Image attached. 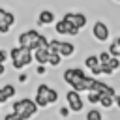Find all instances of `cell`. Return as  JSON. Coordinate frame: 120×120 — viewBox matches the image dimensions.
Wrapping results in <instances>:
<instances>
[{"mask_svg": "<svg viewBox=\"0 0 120 120\" xmlns=\"http://www.w3.org/2000/svg\"><path fill=\"white\" fill-rule=\"evenodd\" d=\"M109 66H111V69H112V71H116V69H120V58H116V56H112V60L109 62Z\"/></svg>", "mask_w": 120, "mask_h": 120, "instance_id": "25", "label": "cell"}, {"mask_svg": "<svg viewBox=\"0 0 120 120\" xmlns=\"http://www.w3.org/2000/svg\"><path fill=\"white\" fill-rule=\"evenodd\" d=\"M98 56H99V62H101V66H107V64L112 60V54H111L109 51H101V52H98Z\"/></svg>", "mask_w": 120, "mask_h": 120, "instance_id": "20", "label": "cell"}, {"mask_svg": "<svg viewBox=\"0 0 120 120\" xmlns=\"http://www.w3.org/2000/svg\"><path fill=\"white\" fill-rule=\"evenodd\" d=\"M92 36H94L96 41L105 43V41L111 38V30H109L107 22H103V21H96V22L92 24Z\"/></svg>", "mask_w": 120, "mask_h": 120, "instance_id": "7", "label": "cell"}, {"mask_svg": "<svg viewBox=\"0 0 120 120\" xmlns=\"http://www.w3.org/2000/svg\"><path fill=\"white\" fill-rule=\"evenodd\" d=\"M99 105H101L105 111L112 109V107H114V96H107V94H103V96H101V101H99Z\"/></svg>", "mask_w": 120, "mask_h": 120, "instance_id": "17", "label": "cell"}, {"mask_svg": "<svg viewBox=\"0 0 120 120\" xmlns=\"http://www.w3.org/2000/svg\"><path fill=\"white\" fill-rule=\"evenodd\" d=\"M17 81H19L21 84H24V82L28 81V75H26V73H19V77H17Z\"/></svg>", "mask_w": 120, "mask_h": 120, "instance_id": "31", "label": "cell"}, {"mask_svg": "<svg viewBox=\"0 0 120 120\" xmlns=\"http://www.w3.org/2000/svg\"><path fill=\"white\" fill-rule=\"evenodd\" d=\"M101 69H103V75H107V77L114 75V71L111 69V66H109V64H107V66H101Z\"/></svg>", "mask_w": 120, "mask_h": 120, "instance_id": "29", "label": "cell"}, {"mask_svg": "<svg viewBox=\"0 0 120 120\" xmlns=\"http://www.w3.org/2000/svg\"><path fill=\"white\" fill-rule=\"evenodd\" d=\"M71 26H73L71 22H68L66 19H60V21H56V22H54V32H56L58 36H68Z\"/></svg>", "mask_w": 120, "mask_h": 120, "instance_id": "13", "label": "cell"}, {"mask_svg": "<svg viewBox=\"0 0 120 120\" xmlns=\"http://www.w3.org/2000/svg\"><path fill=\"white\" fill-rule=\"evenodd\" d=\"M114 107H116V109H120V94H116V96H114Z\"/></svg>", "mask_w": 120, "mask_h": 120, "instance_id": "32", "label": "cell"}, {"mask_svg": "<svg viewBox=\"0 0 120 120\" xmlns=\"http://www.w3.org/2000/svg\"><path fill=\"white\" fill-rule=\"evenodd\" d=\"M9 60H11L13 69H24L32 62H36L34 60V51L28 49V47H21V45H15V47L9 49Z\"/></svg>", "mask_w": 120, "mask_h": 120, "instance_id": "1", "label": "cell"}, {"mask_svg": "<svg viewBox=\"0 0 120 120\" xmlns=\"http://www.w3.org/2000/svg\"><path fill=\"white\" fill-rule=\"evenodd\" d=\"M9 58V51L6 49H0V64H6V60Z\"/></svg>", "mask_w": 120, "mask_h": 120, "instance_id": "26", "label": "cell"}, {"mask_svg": "<svg viewBox=\"0 0 120 120\" xmlns=\"http://www.w3.org/2000/svg\"><path fill=\"white\" fill-rule=\"evenodd\" d=\"M58 98H60V94H58V90L51 86V90H49V103H51V105H54V103H58Z\"/></svg>", "mask_w": 120, "mask_h": 120, "instance_id": "22", "label": "cell"}, {"mask_svg": "<svg viewBox=\"0 0 120 120\" xmlns=\"http://www.w3.org/2000/svg\"><path fill=\"white\" fill-rule=\"evenodd\" d=\"M84 68L90 71V75L94 77H99L103 75V69H101V62H99V56L98 54H88L84 58Z\"/></svg>", "mask_w": 120, "mask_h": 120, "instance_id": "8", "label": "cell"}, {"mask_svg": "<svg viewBox=\"0 0 120 120\" xmlns=\"http://www.w3.org/2000/svg\"><path fill=\"white\" fill-rule=\"evenodd\" d=\"M11 111H13L21 120H32V118L38 114L39 107H38V103H36L34 99H30V98H19V99H15V101L11 103Z\"/></svg>", "mask_w": 120, "mask_h": 120, "instance_id": "2", "label": "cell"}, {"mask_svg": "<svg viewBox=\"0 0 120 120\" xmlns=\"http://www.w3.org/2000/svg\"><path fill=\"white\" fill-rule=\"evenodd\" d=\"M107 51H109V52H111L112 56H116V58H120V45H118V43H116L114 39L111 41V45H109V49H107Z\"/></svg>", "mask_w": 120, "mask_h": 120, "instance_id": "21", "label": "cell"}, {"mask_svg": "<svg viewBox=\"0 0 120 120\" xmlns=\"http://www.w3.org/2000/svg\"><path fill=\"white\" fill-rule=\"evenodd\" d=\"M79 34H81V28H77V26H71V28H69V34H68V36H71V38H77Z\"/></svg>", "mask_w": 120, "mask_h": 120, "instance_id": "27", "label": "cell"}, {"mask_svg": "<svg viewBox=\"0 0 120 120\" xmlns=\"http://www.w3.org/2000/svg\"><path fill=\"white\" fill-rule=\"evenodd\" d=\"M60 45H62L60 39H51L49 41V51L51 52H60Z\"/></svg>", "mask_w": 120, "mask_h": 120, "instance_id": "23", "label": "cell"}, {"mask_svg": "<svg viewBox=\"0 0 120 120\" xmlns=\"http://www.w3.org/2000/svg\"><path fill=\"white\" fill-rule=\"evenodd\" d=\"M54 22H56V17H54L52 9H41L38 13V26H49Z\"/></svg>", "mask_w": 120, "mask_h": 120, "instance_id": "10", "label": "cell"}, {"mask_svg": "<svg viewBox=\"0 0 120 120\" xmlns=\"http://www.w3.org/2000/svg\"><path fill=\"white\" fill-rule=\"evenodd\" d=\"M49 90H51V86L49 84H45V82H39L38 86H36V96H34V101L38 103V107L39 109H47L51 103H49Z\"/></svg>", "mask_w": 120, "mask_h": 120, "instance_id": "5", "label": "cell"}, {"mask_svg": "<svg viewBox=\"0 0 120 120\" xmlns=\"http://www.w3.org/2000/svg\"><path fill=\"white\" fill-rule=\"evenodd\" d=\"M66 101H68V107L71 109V112H81L82 107H84V101L81 98V92H77L73 88H69L66 92Z\"/></svg>", "mask_w": 120, "mask_h": 120, "instance_id": "6", "label": "cell"}, {"mask_svg": "<svg viewBox=\"0 0 120 120\" xmlns=\"http://www.w3.org/2000/svg\"><path fill=\"white\" fill-rule=\"evenodd\" d=\"M114 2H120V0H114Z\"/></svg>", "mask_w": 120, "mask_h": 120, "instance_id": "36", "label": "cell"}, {"mask_svg": "<svg viewBox=\"0 0 120 120\" xmlns=\"http://www.w3.org/2000/svg\"><path fill=\"white\" fill-rule=\"evenodd\" d=\"M0 88H2L4 96H6V99H11V98H15V94H17V88H15V84H11V82H6V84H2Z\"/></svg>", "mask_w": 120, "mask_h": 120, "instance_id": "15", "label": "cell"}, {"mask_svg": "<svg viewBox=\"0 0 120 120\" xmlns=\"http://www.w3.org/2000/svg\"><path fill=\"white\" fill-rule=\"evenodd\" d=\"M69 112H71V109H69L68 105H66V107H64V105H60V107H58V116H60V118H68V116H69Z\"/></svg>", "mask_w": 120, "mask_h": 120, "instance_id": "24", "label": "cell"}, {"mask_svg": "<svg viewBox=\"0 0 120 120\" xmlns=\"http://www.w3.org/2000/svg\"><path fill=\"white\" fill-rule=\"evenodd\" d=\"M39 39H41V34L36 28H30V30H24L17 36V45L36 51V49H39Z\"/></svg>", "mask_w": 120, "mask_h": 120, "instance_id": "3", "label": "cell"}, {"mask_svg": "<svg viewBox=\"0 0 120 120\" xmlns=\"http://www.w3.org/2000/svg\"><path fill=\"white\" fill-rule=\"evenodd\" d=\"M6 17H8V9L6 8H0V36H8L9 30H11L6 24Z\"/></svg>", "mask_w": 120, "mask_h": 120, "instance_id": "14", "label": "cell"}, {"mask_svg": "<svg viewBox=\"0 0 120 120\" xmlns=\"http://www.w3.org/2000/svg\"><path fill=\"white\" fill-rule=\"evenodd\" d=\"M8 99H6V96H4V92H2V88H0V105H4Z\"/></svg>", "mask_w": 120, "mask_h": 120, "instance_id": "33", "label": "cell"}, {"mask_svg": "<svg viewBox=\"0 0 120 120\" xmlns=\"http://www.w3.org/2000/svg\"><path fill=\"white\" fill-rule=\"evenodd\" d=\"M2 75H6V66H4V64H0V77H2Z\"/></svg>", "mask_w": 120, "mask_h": 120, "instance_id": "34", "label": "cell"}, {"mask_svg": "<svg viewBox=\"0 0 120 120\" xmlns=\"http://www.w3.org/2000/svg\"><path fill=\"white\" fill-rule=\"evenodd\" d=\"M2 120H21V118H19V116H17V114H15V112L11 111V112L4 114V118H2Z\"/></svg>", "mask_w": 120, "mask_h": 120, "instance_id": "30", "label": "cell"}, {"mask_svg": "<svg viewBox=\"0 0 120 120\" xmlns=\"http://www.w3.org/2000/svg\"><path fill=\"white\" fill-rule=\"evenodd\" d=\"M114 41H116V43H118V45H120V36H118V38H116V39H114Z\"/></svg>", "mask_w": 120, "mask_h": 120, "instance_id": "35", "label": "cell"}, {"mask_svg": "<svg viewBox=\"0 0 120 120\" xmlns=\"http://www.w3.org/2000/svg\"><path fill=\"white\" fill-rule=\"evenodd\" d=\"M101 96H103V94H99V92H96V90H90V92H86V101H88L90 105H98V103L101 101Z\"/></svg>", "mask_w": 120, "mask_h": 120, "instance_id": "16", "label": "cell"}, {"mask_svg": "<svg viewBox=\"0 0 120 120\" xmlns=\"http://www.w3.org/2000/svg\"><path fill=\"white\" fill-rule=\"evenodd\" d=\"M62 79H64L66 84H69L71 88H75L79 82H82L86 79V73H84L82 68H68V69H64Z\"/></svg>", "mask_w": 120, "mask_h": 120, "instance_id": "4", "label": "cell"}, {"mask_svg": "<svg viewBox=\"0 0 120 120\" xmlns=\"http://www.w3.org/2000/svg\"><path fill=\"white\" fill-rule=\"evenodd\" d=\"M49 56H51V51L49 47H39L34 51V60L38 64H43V66H49Z\"/></svg>", "mask_w": 120, "mask_h": 120, "instance_id": "11", "label": "cell"}, {"mask_svg": "<svg viewBox=\"0 0 120 120\" xmlns=\"http://www.w3.org/2000/svg\"><path fill=\"white\" fill-rule=\"evenodd\" d=\"M36 73H38V75H45V73H47V66H43V64H38V68H36Z\"/></svg>", "mask_w": 120, "mask_h": 120, "instance_id": "28", "label": "cell"}, {"mask_svg": "<svg viewBox=\"0 0 120 120\" xmlns=\"http://www.w3.org/2000/svg\"><path fill=\"white\" fill-rule=\"evenodd\" d=\"M84 118L86 120H103V114H101L99 109H88L86 114H84Z\"/></svg>", "mask_w": 120, "mask_h": 120, "instance_id": "18", "label": "cell"}, {"mask_svg": "<svg viewBox=\"0 0 120 120\" xmlns=\"http://www.w3.org/2000/svg\"><path fill=\"white\" fill-rule=\"evenodd\" d=\"M62 19H66L68 22H71L73 26H77V28H81V30H82V28L86 26V22H88L86 15L81 13V11H68V13H64Z\"/></svg>", "mask_w": 120, "mask_h": 120, "instance_id": "9", "label": "cell"}, {"mask_svg": "<svg viewBox=\"0 0 120 120\" xmlns=\"http://www.w3.org/2000/svg\"><path fill=\"white\" fill-rule=\"evenodd\" d=\"M103 120H105V118H103Z\"/></svg>", "mask_w": 120, "mask_h": 120, "instance_id": "37", "label": "cell"}, {"mask_svg": "<svg viewBox=\"0 0 120 120\" xmlns=\"http://www.w3.org/2000/svg\"><path fill=\"white\" fill-rule=\"evenodd\" d=\"M62 64V54L60 52H51V56H49V66L51 68H58Z\"/></svg>", "mask_w": 120, "mask_h": 120, "instance_id": "19", "label": "cell"}, {"mask_svg": "<svg viewBox=\"0 0 120 120\" xmlns=\"http://www.w3.org/2000/svg\"><path fill=\"white\" fill-rule=\"evenodd\" d=\"M75 52H77L75 43H71V41H62V45H60V54H62V58H71Z\"/></svg>", "mask_w": 120, "mask_h": 120, "instance_id": "12", "label": "cell"}]
</instances>
